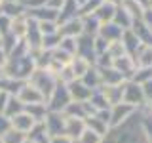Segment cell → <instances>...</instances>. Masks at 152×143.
I'll return each instance as SVG.
<instances>
[{
	"mask_svg": "<svg viewBox=\"0 0 152 143\" xmlns=\"http://www.w3.org/2000/svg\"><path fill=\"white\" fill-rule=\"evenodd\" d=\"M137 63L141 67H152V46H146L142 44L139 48V54H137Z\"/></svg>",
	"mask_w": 152,
	"mask_h": 143,
	"instance_id": "1",
	"label": "cell"
}]
</instances>
